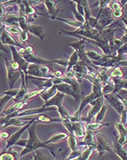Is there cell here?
<instances>
[{"mask_svg": "<svg viewBox=\"0 0 127 160\" xmlns=\"http://www.w3.org/2000/svg\"><path fill=\"white\" fill-rule=\"evenodd\" d=\"M36 120L33 122L32 125L28 128L27 131L29 133V138L27 139V144L26 145L25 148L23 150L20 152V158L23 157V156L27 155V154L29 153V152H33L36 150H38L39 148H47L51 152L53 150V147L48 146V144H45V142H43L37 137L36 134H35V126L37 123Z\"/></svg>", "mask_w": 127, "mask_h": 160, "instance_id": "1", "label": "cell"}, {"mask_svg": "<svg viewBox=\"0 0 127 160\" xmlns=\"http://www.w3.org/2000/svg\"><path fill=\"white\" fill-rule=\"evenodd\" d=\"M96 18H98V23L95 29L100 32L105 28L111 26L114 23V19L112 16V10L108 7V5L103 9H99Z\"/></svg>", "mask_w": 127, "mask_h": 160, "instance_id": "2", "label": "cell"}, {"mask_svg": "<svg viewBox=\"0 0 127 160\" xmlns=\"http://www.w3.org/2000/svg\"><path fill=\"white\" fill-rule=\"evenodd\" d=\"M18 52H19L20 54L28 62L30 63V64L47 65V66H49L50 68L53 69V61L47 60L45 59H43L42 57H38V56L35 55V53H29V52L27 51L25 47L19 48Z\"/></svg>", "mask_w": 127, "mask_h": 160, "instance_id": "3", "label": "cell"}, {"mask_svg": "<svg viewBox=\"0 0 127 160\" xmlns=\"http://www.w3.org/2000/svg\"><path fill=\"white\" fill-rule=\"evenodd\" d=\"M62 123L66 127L69 133L73 134L78 139H84L86 136L87 130L84 127L82 121L63 122Z\"/></svg>", "mask_w": 127, "mask_h": 160, "instance_id": "4", "label": "cell"}, {"mask_svg": "<svg viewBox=\"0 0 127 160\" xmlns=\"http://www.w3.org/2000/svg\"><path fill=\"white\" fill-rule=\"evenodd\" d=\"M35 120H36V117H35L34 118H33V120H32V121L29 122V124H27V125L21 127L20 129H18L15 133H14L13 135H11L10 138H9L8 140L6 141V145H5V148L3 149V151L8 150V149H10L12 146L15 145L17 144V142H18V141L20 139V137H21V135H23V133L24 132H25L26 130H27L28 128H29V126H30L32 124H33V122L35 121Z\"/></svg>", "mask_w": 127, "mask_h": 160, "instance_id": "5", "label": "cell"}, {"mask_svg": "<svg viewBox=\"0 0 127 160\" xmlns=\"http://www.w3.org/2000/svg\"><path fill=\"white\" fill-rule=\"evenodd\" d=\"M9 48H10L11 51H12L13 60L16 61L17 62H18V64H19L20 66V68H21V70L23 71V73L25 74L26 83H27V85H28V83H27V80H28L27 70H28V68H29V64H30V63L28 62L26 60V59H24L23 57L20 54V53L18 52V50L16 49L15 47H14V46H10Z\"/></svg>", "mask_w": 127, "mask_h": 160, "instance_id": "6", "label": "cell"}, {"mask_svg": "<svg viewBox=\"0 0 127 160\" xmlns=\"http://www.w3.org/2000/svg\"><path fill=\"white\" fill-rule=\"evenodd\" d=\"M104 96H100L99 98H96L94 101L91 102L89 103L92 107L89 109L88 113H87V116L86 117V122L87 123L88 122H92V118H93L95 116H96L97 113L99 112L101 108H102V106L104 105Z\"/></svg>", "mask_w": 127, "mask_h": 160, "instance_id": "7", "label": "cell"}, {"mask_svg": "<svg viewBox=\"0 0 127 160\" xmlns=\"http://www.w3.org/2000/svg\"><path fill=\"white\" fill-rule=\"evenodd\" d=\"M96 151L99 153V158H101L105 152H113V150L105 138L100 134H97L96 136Z\"/></svg>", "mask_w": 127, "mask_h": 160, "instance_id": "8", "label": "cell"}, {"mask_svg": "<svg viewBox=\"0 0 127 160\" xmlns=\"http://www.w3.org/2000/svg\"><path fill=\"white\" fill-rule=\"evenodd\" d=\"M104 98L119 115L122 114L124 110L126 109V107L123 105V102L119 100V98L116 95L106 94L104 95Z\"/></svg>", "mask_w": 127, "mask_h": 160, "instance_id": "9", "label": "cell"}, {"mask_svg": "<svg viewBox=\"0 0 127 160\" xmlns=\"http://www.w3.org/2000/svg\"><path fill=\"white\" fill-rule=\"evenodd\" d=\"M72 69L74 71V77L75 78L76 81L78 83H82L83 80L85 79V77L88 73L87 66H86L84 63L81 62V61H78L77 64L73 66Z\"/></svg>", "mask_w": 127, "mask_h": 160, "instance_id": "10", "label": "cell"}, {"mask_svg": "<svg viewBox=\"0 0 127 160\" xmlns=\"http://www.w3.org/2000/svg\"><path fill=\"white\" fill-rule=\"evenodd\" d=\"M71 150L69 147L63 144L62 146H59L57 148L53 147V150L50 152V153L53 156L55 160H66Z\"/></svg>", "mask_w": 127, "mask_h": 160, "instance_id": "11", "label": "cell"}, {"mask_svg": "<svg viewBox=\"0 0 127 160\" xmlns=\"http://www.w3.org/2000/svg\"><path fill=\"white\" fill-rule=\"evenodd\" d=\"M5 67H6L7 69V80H8V87L10 90H12L14 87V84H15V83L18 81V80L20 78H21L23 72L21 69L18 71L13 69L8 65H5Z\"/></svg>", "mask_w": 127, "mask_h": 160, "instance_id": "12", "label": "cell"}, {"mask_svg": "<svg viewBox=\"0 0 127 160\" xmlns=\"http://www.w3.org/2000/svg\"><path fill=\"white\" fill-rule=\"evenodd\" d=\"M55 86L58 92L72 96L76 101H78L80 98H81V96L77 94V92L74 90V88L71 84H69V83H62L60 84L55 85Z\"/></svg>", "mask_w": 127, "mask_h": 160, "instance_id": "13", "label": "cell"}, {"mask_svg": "<svg viewBox=\"0 0 127 160\" xmlns=\"http://www.w3.org/2000/svg\"><path fill=\"white\" fill-rule=\"evenodd\" d=\"M44 5L46 7L47 10V15L48 18H50V19L53 20V18H57V15L58 13L63 11V9L61 8H57V5L58 3V1H53V0H45V1H43Z\"/></svg>", "mask_w": 127, "mask_h": 160, "instance_id": "14", "label": "cell"}, {"mask_svg": "<svg viewBox=\"0 0 127 160\" xmlns=\"http://www.w3.org/2000/svg\"><path fill=\"white\" fill-rule=\"evenodd\" d=\"M58 108L57 107H42L38 108H33V109H28L25 111L19 112L18 114V117H23L27 116H31V115H36V114H42V113L47 112L49 111H57Z\"/></svg>", "mask_w": 127, "mask_h": 160, "instance_id": "15", "label": "cell"}, {"mask_svg": "<svg viewBox=\"0 0 127 160\" xmlns=\"http://www.w3.org/2000/svg\"><path fill=\"white\" fill-rule=\"evenodd\" d=\"M100 96H99V95L94 93V92H92L90 94H89L88 96L84 97L83 98H82L81 105H80L79 108H78V109L77 110V111L74 113V116L77 117H82L81 116L82 111H83L84 109L85 108L86 106H87V105H89V103H90L91 102L94 101V100H96V98H99Z\"/></svg>", "mask_w": 127, "mask_h": 160, "instance_id": "16", "label": "cell"}, {"mask_svg": "<svg viewBox=\"0 0 127 160\" xmlns=\"http://www.w3.org/2000/svg\"><path fill=\"white\" fill-rule=\"evenodd\" d=\"M1 23L6 26L19 27V14L7 13L4 16H1Z\"/></svg>", "mask_w": 127, "mask_h": 160, "instance_id": "17", "label": "cell"}, {"mask_svg": "<svg viewBox=\"0 0 127 160\" xmlns=\"http://www.w3.org/2000/svg\"><path fill=\"white\" fill-rule=\"evenodd\" d=\"M33 120H26L23 117H20H20H15V118H12L7 120L3 124H1V129H4L5 128L12 126H17V127H23V126L29 124Z\"/></svg>", "mask_w": 127, "mask_h": 160, "instance_id": "18", "label": "cell"}, {"mask_svg": "<svg viewBox=\"0 0 127 160\" xmlns=\"http://www.w3.org/2000/svg\"><path fill=\"white\" fill-rule=\"evenodd\" d=\"M115 128L119 133L118 137L117 138V143L121 146H124L127 142V129L125 124L120 121L117 122L115 123Z\"/></svg>", "mask_w": 127, "mask_h": 160, "instance_id": "19", "label": "cell"}, {"mask_svg": "<svg viewBox=\"0 0 127 160\" xmlns=\"http://www.w3.org/2000/svg\"><path fill=\"white\" fill-rule=\"evenodd\" d=\"M1 44L3 45H8L10 46H14V47H18L21 48L23 46L21 45L20 43H18V42H16L15 39L12 38V35L5 30V29L1 27Z\"/></svg>", "mask_w": 127, "mask_h": 160, "instance_id": "20", "label": "cell"}, {"mask_svg": "<svg viewBox=\"0 0 127 160\" xmlns=\"http://www.w3.org/2000/svg\"><path fill=\"white\" fill-rule=\"evenodd\" d=\"M65 94L58 92L53 98H51L49 101H48L44 104L43 107H57V108L63 107V101L64 98Z\"/></svg>", "mask_w": 127, "mask_h": 160, "instance_id": "21", "label": "cell"}, {"mask_svg": "<svg viewBox=\"0 0 127 160\" xmlns=\"http://www.w3.org/2000/svg\"><path fill=\"white\" fill-rule=\"evenodd\" d=\"M29 104V101H27V100H22L19 102H17V103L13 104L8 108V109L5 110V111H3L2 112V114L4 113L5 116H7V115L10 114V113H12L15 111H20L23 108H25L26 107H27Z\"/></svg>", "mask_w": 127, "mask_h": 160, "instance_id": "22", "label": "cell"}, {"mask_svg": "<svg viewBox=\"0 0 127 160\" xmlns=\"http://www.w3.org/2000/svg\"><path fill=\"white\" fill-rule=\"evenodd\" d=\"M21 86L19 88V92L18 94L17 95L16 97L14 98V103H17V102H19L22 100L24 99L25 96L29 93L28 92V90H27V85L26 83V78H25V74L23 73L22 74L21 76Z\"/></svg>", "mask_w": 127, "mask_h": 160, "instance_id": "23", "label": "cell"}, {"mask_svg": "<svg viewBox=\"0 0 127 160\" xmlns=\"http://www.w3.org/2000/svg\"><path fill=\"white\" fill-rule=\"evenodd\" d=\"M42 65L29 64V68H28V70H27V75L33 76V77H35V78H46L45 75H44V73H43L42 70Z\"/></svg>", "mask_w": 127, "mask_h": 160, "instance_id": "24", "label": "cell"}, {"mask_svg": "<svg viewBox=\"0 0 127 160\" xmlns=\"http://www.w3.org/2000/svg\"><path fill=\"white\" fill-rule=\"evenodd\" d=\"M24 6H25V14L28 18H37L38 16H44L48 17L47 14H42L40 13L38 11H37L35 9V7H33V5H30V3L29 2V1H23Z\"/></svg>", "mask_w": 127, "mask_h": 160, "instance_id": "25", "label": "cell"}, {"mask_svg": "<svg viewBox=\"0 0 127 160\" xmlns=\"http://www.w3.org/2000/svg\"><path fill=\"white\" fill-rule=\"evenodd\" d=\"M69 134L65 132H59L53 134L51 137L45 141V144H58L60 143L61 141L68 139Z\"/></svg>", "mask_w": 127, "mask_h": 160, "instance_id": "26", "label": "cell"}, {"mask_svg": "<svg viewBox=\"0 0 127 160\" xmlns=\"http://www.w3.org/2000/svg\"><path fill=\"white\" fill-rule=\"evenodd\" d=\"M44 28L43 27H41V26L38 25H35V24L31 23L29 25V29H28V32L29 33H32L33 35H34L35 36L38 37V38L40 39V40L43 41L44 40Z\"/></svg>", "mask_w": 127, "mask_h": 160, "instance_id": "27", "label": "cell"}, {"mask_svg": "<svg viewBox=\"0 0 127 160\" xmlns=\"http://www.w3.org/2000/svg\"><path fill=\"white\" fill-rule=\"evenodd\" d=\"M114 150L115 153L121 159L127 160V150L124 148V147L121 146L117 143V137H115L114 140Z\"/></svg>", "mask_w": 127, "mask_h": 160, "instance_id": "28", "label": "cell"}, {"mask_svg": "<svg viewBox=\"0 0 127 160\" xmlns=\"http://www.w3.org/2000/svg\"><path fill=\"white\" fill-rule=\"evenodd\" d=\"M36 117V121L38 122H42V123L49 124L51 122H62L61 118H55V117H51L48 116L45 114H38Z\"/></svg>", "mask_w": 127, "mask_h": 160, "instance_id": "29", "label": "cell"}, {"mask_svg": "<svg viewBox=\"0 0 127 160\" xmlns=\"http://www.w3.org/2000/svg\"><path fill=\"white\" fill-rule=\"evenodd\" d=\"M58 92V91L56 88L55 85H53V87H50V88L47 89V90L44 91L43 93L41 95L40 97L42 98L43 100L44 101V103L47 102L48 101H49L51 98H53L56 94Z\"/></svg>", "mask_w": 127, "mask_h": 160, "instance_id": "30", "label": "cell"}, {"mask_svg": "<svg viewBox=\"0 0 127 160\" xmlns=\"http://www.w3.org/2000/svg\"><path fill=\"white\" fill-rule=\"evenodd\" d=\"M109 123L104 122H90L87 123L86 126V130H89V131L94 132V131H98L101 128H102L103 126H109Z\"/></svg>", "mask_w": 127, "mask_h": 160, "instance_id": "31", "label": "cell"}, {"mask_svg": "<svg viewBox=\"0 0 127 160\" xmlns=\"http://www.w3.org/2000/svg\"><path fill=\"white\" fill-rule=\"evenodd\" d=\"M26 14H19V27L22 31H28L29 25L32 23Z\"/></svg>", "mask_w": 127, "mask_h": 160, "instance_id": "32", "label": "cell"}, {"mask_svg": "<svg viewBox=\"0 0 127 160\" xmlns=\"http://www.w3.org/2000/svg\"><path fill=\"white\" fill-rule=\"evenodd\" d=\"M95 150H96V149H93L89 148V147L87 146H85V148L84 149V150L82 151L81 155L80 156L78 159L74 160H89Z\"/></svg>", "mask_w": 127, "mask_h": 160, "instance_id": "33", "label": "cell"}, {"mask_svg": "<svg viewBox=\"0 0 127 160\" xmlns=\"http://www.w3.org/2000/svg\"><path fill=\"white\" fill-rule=\"evenodd\" d=\"M68 146L69 147L71 151H76L78 150V138L73 134L69 133L68 138Z\"/></svg>", "mask_w": 127, "mask_h": 160, "instance_id": "34", "label": "cell"}, {"mask_svg": "<svg viewBox=\"0 0 127 160\" xmlns=\"http://www.w3.org/2000/svg\"><path fill=\"white\" fill-rule=\"evenodd\" d=\"M78 61H79V58H78V52L74 51L73 53L69 57V66L66 68V72L72 69L73 66L78 62Z\"/></svg>", "mask_w": 127, "mask_h": 160, "instance_id": "35", "label": "cell"}, {"mask_svg": "<svg viewBox=\"0 0 127 160\" xmlns=\"http://www.w3.org/2000/svg\"><path fill=\"white\" fill-rule=\"evenodd\" d=\"M53 20H59V21L63 22V23L68 24V25L71 26V27H73L74 28H78L83 27L84 23H81V22H78L77 20H69V19H63V18H53Z\"/></svg>", "mask_w": 127, "mask_h": 160, "instance_id": "36", "label": "cell"}, {"mask_svg": "<svg viewBox=\"0 0 127 160\" xmlns=\"http://www.w3.org/2000/svg\"><path fill=\"white\" fill-rule=\"evenodd\" d=\"M1 27L5 29L9 34H12L14 35H20L22 33L21 29H20L19 27H12V26H6L5 24H2L1 23Z\"/></svg>", "mask_w": 127, "mask_h": 160, "instance_id": "37", "label": "cell"}, {"mask_svg": "<svg viewBox=\"0 0 127 160\" xmlns=\"http://www.w3.org/2000/svg\"><path fill=\"white\" fill-rule=\"evenodd\" d=\"M109 74L111 78H117L123 79V77H124L125 74H124V71L123 70L122 67L117 66V67H115L114 68H113L111 72V73Z\"/></svg>", "mask_w": 127, "mask_h": 160, "instance_id": "38", "label": "cell"}, {"mask_svg": "<svg viewBox=\"0 0 127 160\" xmlns=\"http://www.w3.org/2000/svg\"><path fill=\"white\" fill-rule=\"evenodd\" d=\"M47 89H38V90L33 91V92H29V93L25 96V98H24L23 100L30 101V99H33V98H35L38 97V96H40Z\"/></svg>", "mask_w": 127, "mask_h": 160, "instance_id": "39", "label": "cell"}, {"mask_svg": "<svg viewBox=\"0 0 127 160\" xmlns=\"http://www.w3.org/2000/svg\"><path fill=\"white\" fill-rule=\"evenodd\" d=\"M102 94H112L114 90V84L113 83H102Z\"/></svg>", "mask_w": 127, "mask_h": 160, "instance_id": "40", "label": "cell"}, {"mask_svg": "<svg viewBox=\"0 0 127 160\" xmlns=\"http://www.w3.org/2000/svg\"><path fill=\"white\" fill-rule=\"evenodd\" d=\"M81 3L84 6V14H85V23H87L88 21V20L91 18V11L90 8L89 6V2L88 1H86V0H81Z\"/></svg>", "mask_w": 127, "mask_h": 160, "instance_id": "41", "label": "cell"}, {"mask_svg": "<svg viewBox=\"0 0 127 160\" xmlns=\"http://www.w3.org/2000/svg\"><path fill=\"white\" fill-rule=\"evenodd\" d=\"M18 157L9 152L8 150L6 151H2L0 155V160H18Z\"/></svg>", "mask_w": 127, "mask_h": 160, "instance_id": "42", "label": "cell"}, {"mask_svg": "<svg viewBox=\"0 0 127 160\" xmlns=\"http://www.w3.org/2000/svg\"><path fill=\"white\" fill-rule=\"evenodd\" d=\"M32 160H51L49 156L44 155L42 152L36 150L33 152V157Z\"/></svg>", "mask_w": 127, "mask_h": 160, "instance_id": "43", "label": "cell"}, {"mask_svg": "<svg viewBox=\"0 0 127 160\" xmlns=\"http://www.w3.org/2000/svg\"><path fill=\"white\" fill-rule=\"evenodd\" d=\"M107 109H108L107 106L103 105L102 108L99 111V112L97 113L94 121L95 122H102V120H103V119L104 118V116H105V113H106V111H107Z\"/></svg>", "mask_w": 127, "mask_h": 160, "instance_id": "44", "label": "cell"}, {"mask_svg": "<svg viewBox=\"0 0 127 160\" xmlns=\"http://www.w3.org/2000/svg\"><path fill=\"white\" fill-rule=\"evenodd\" d=\"M108 7L112 11H123V6L121 4L120 1H111Z\"/></svg>", "mask_w": 127, "mask_h": 160, "instance_id": "45", "label": "cell"}, {"mask_svg": "<svg viewBox=\"0 0 127 160\" xmlns=\"http://www.w3.org/2000/svg\"><path fill=\"white\" fill-rule=\"evenodd\" d=\"M117 56L123 59H127V44H124L119 48Z\"/></svg>", "mask_w": 127, "mask_h": 160, "instance_id": "46", "label": "cell"}, {"mask_svg": "<svg viewBox=\"0 0 127 160\" xmlns=\"http://www.w3.org/2000/svg\"><path fill=\"white\" fill-rule=\"evenodd\" d=\"M71 11H72V12L73 13V15H74V18H75V19H76V20H77V21L81 22V23H85V18H84V17L82 15H81V14H80L78 12L77 9H76V8L73 5H72Z\"/></svg>", "mask_w": 127, "mask_h": 160, "instance_id": "47", "label": "cell"}, {"mask_svg": "<svg viewBox=\"0 0 127 160\" xmlns=\"http://www.w3.org/2000/svg\"><path fill=\"white\" fill-rule=\"evenodd\" d=\"M11 98H12V97L9 95H4L3 97L0 98V111L1 112H3V109L5 108V105L10 101Z\"/></svg>", "mask_w": 127, "mask_h": 160, "instance_id": "48", "label": "cell"}, {"mask_svg": "<svg viewBox=\"0 0 127 160\" xmlns=\"http://www.w3.org/2000/svg\"><path fill=\"white\" fill-rule=\"evenodd\" d=\"M29 32L28 31H23L22 33L19 35V39L20 42H21L22 44H26L27 42H29Z\"/></svg>", "mask_w": 127, "mask_h": 160, "instance_id": "49", "label": "cell"}, {"mask_svg": "<svg viewBox=\"0 0 127 160\" xmlns=\"http://www.w3.org/2000/svg\"><path fill=\"white\" fill-rule=\"evenodd\" d=\"M82 152L81 150H76V151H71L70 154L69 155L68 157H67L66 160H74L78 159L80 156L81 155Z\"/></svg>", "mask_w": 127, "mask_h": 160, "instance_id": "50", "label": "cell"}, {"mask_svg": "<svg viewBox=\"0 0 127 160\" xmlns=\"http://www.w3.org/2000/svg\"><path fill=\"white\" fill-rule=\"evenodd\" d=\"M125 14L123 11H112V16L117 20H121L124 17Z\"/></svg>", "mask_w": 127, "mask_h": 160, "instance_id": "51", "label": "cell"}, {"mask_svg": "<svg viewBox=\"0 0 127 160\" xmlns=\"http://www.w3.org/2000/svg\"><path fill=\"white\" fill-rule=\"evenodd\" d=\"M18 92H19V89H12V90H9L8 91H5V92H3V94L9 95V96H11L14 98V97H16Z\"/></svg>", "mask_w": 127, "mask_h": 160, "instance_id": "52", "label": "cell"}, {"mask_svg": "<svg viewBox=\"0 0 127 160\" xmlns=\"http://www.w3.org/2000/svg\"><path fill=\"white\" fill-rule=\"evenodd\" d=\"M22 2V1H20V0H16V1H14V0H11V1H3L1 2V4H3L4 6L5 5H19L20 3Z\"/></svg>", "mask_w": 127, "mask_h": 160, "instance_id": "53", "label": "cell"}, {"mask_svg": "<svg viewBox=\"0 0 127 160\" xmlns=\"http://www.w3.org/2000/svg\"><path fill=\"white\" fill-rule=\"evenodd\" d=\"M53 63H57V64L59 65V66L66 67L67 68V67L69 66V59H57V60H54Z\"/></svg>", "mask_w": 127, "mask_h": 160, "instance_id": "54", "label": "cell"}, {"mask_svg": "<svg viewBox=\"0 0 127 160\" xmlns=\"http://www.w3.org/2000/svg\"><path fill=\"white\" fill-rule=\"evenodd\" d=\"M110 2H111V1H109V0L99 1L98 3H99V9H103L105 8V7H107L108 5L110 4Z\"/></svg>", "mask_w": 127, "mask_h": 160, "instance_id": "55", "label": "cell"}, {"mask_svg": "<svg viewBox=\"0 0 127 160\" xmlns=\"http://www.w3.org/2000/svg\"><path fill=\"white\" fill-rule=\"evenodd\" d=\"M0 136H1L2 139H5V140H8V139L10 138V134L8 132L6 131H3L1 132V134H0Z\"/></svg>", "mask_w": 127, "mask_h": 160, "instance_id": "56", "label": "cell"}, {"mask_svg": "<svg viewBox=\"0 0 127 160\" xmlns=\"http://www.w3.org/2000/svg\"><path fill=\"white\" fill-rule=\"evenodd\" d=\"M27 139H20V140L17 142V144L15 145H17V146L23 147L24 148L26 147V145H27Z\"/></svg>", "mask_w": 127, "mask_h": 160, "instance_id": "57", "label": "cell"}, {"mask_svg": "<svg viewBox=\"0 0 127 160\" xmlns=\"http://www.w3.org/2000/svg\"><path fill=\"white\" fill-rule=\"evenodd\" d=\"M52 74H53V75L55 78H63V76H64V74H63V72H62V71H60V70L53 71V72H52Z\"/></svg>", "mask_w": 127, "mask_h": 160, "instance_id": "58", "label": "cell"}, {"mask_svg": "<svg viewBox=\"0 0 127 160\" xmlns=\"http://www.w3.org/2000/svg\"><path fill=\"white\" fill-rule=\"evenodd\" d=\"M26 49H27V51L29 52V53H34V51H35V48L33 45H29L27 46V47H25Z\"/></svg>", "mask_w": 127, "mask_h": 160, "instance_id": "59", "label": "cell"}, {"mask_svg": "<svg viewBox=\"0 0 127 160\" xmlns=\"http://www.w3.org/2000/svg\"><path fill=\"white\" fill-rule=\"evenodd\" d=\"M4 46H5V45H3V44H1V51H4V52H5V53H8V52H7V50L5 49V48H4Z\"/></svg>", "mask_w": 127, "mask_h": 160, "instance_id": "60", "label": "cell"}, {"mask_svg": "<svg viewBox=\"0 0 127 160\" xmlns=\"http://www.w3.org/2000/svg\"><path fill=\"white\" fill-rule=\"evenodd\" d=\"M123 12H124L125 14H127V5L124 6V8H123Z\"/></svg>", "mask_w": 127, "mask_h": 160, "instance_id": "61", "label": "cell"}]
</instances>
